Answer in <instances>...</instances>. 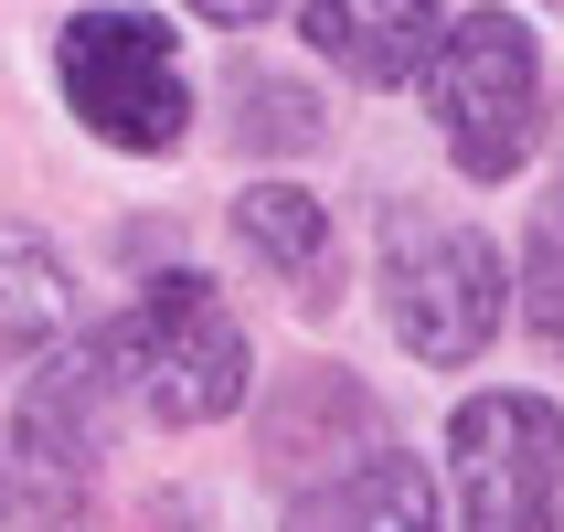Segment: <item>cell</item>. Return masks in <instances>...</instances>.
I'll use <instances>...</instances> for the list:
<instances>
[{"mask_svg":"<svg viewBox=\"0 0 564 532\" xmlns=\"http://www.w3.org/2000/svg\"><path fill=\"white\" fill-rule=\"evenodd\" d=\"M107 362H118V383L160 426H214V415L246 405V319H235V298L214 278H192V267L150 278L139 310L107 319Z\"/></svg>","mask_w":564,"mask_h":532,"instance_id":"6da1fadb","label":"cell"},{"mask_svg":"<svg viewBox=\"0 0 564 532\" xmlns=\"http://www.w3.org/2000/svg\"><path fill=\"white\" fill-rule=\"evenodd\" d=\"M54 86L107 150H139V160L182 150V128H192L182 43H171L150 11H75L64 43H54Z\"/></svg>","mask_w":564,"mask_h":532,"instance_id":"7a4b0ae2","label":"cell"},{"mask_svg":"<svg viewBox=\"0 0 564 532\" xmlns=\"http://www.w3.org/2000/svg\"><path fill=\"white\" fill-rule=\"evenodd\" d=\"M426 96H437V128H447V160L469 182H511L533 160V128H543V54L511 11H469V22L437 32V64H426Z\"/></svg>","mask_w":564,"mask_h":532,"instance_id":"3957f363","label":"cell"},{"mask_svg":"<svg viewBox=\"0 0 564 532\" xmlns=\"http://www.w3.org/2000/svg\"><path fill=\"white\" fill-rule=\"evenodd\" d=\"M501 246L437 214H394L383 235V319L415 362H479L501 341Z\"/></svg>","mask_w":564,"mask_h":532,"instance_id":"277c9868","label":"cell"},{"mask_svg":"<svg viewBox=\"0 0 564 532\" xmlns=\"http://www.w3.org/2000/svg\"><path fill=\"white\" fill-rule=\"evenodd\" d=\"M107 383H118L107 330H86L75 351H43V373H32L22 405H11V469H22V501H32L43 532L75 522L96 458H107Z\"/></svg>","mask_w":564,"mask_h":532,"instance_id":"5b68a950","label":"cell"},{"mask_svg":"<svg viewBox=\"0 0 564 532\" xmlns=\"http://www.w3.org/2000/svg\"><path fill=\"white\" fill-rule=\"evenodd\" d=\"M447 458H458V511L469 532H554L564 501V405L543 394H479L447 426Z\"/></svg>","mask_w":564,"mask_h":532,"instance_id":"8992f818","label":"cell"},{"mask_svg":"<svg viewBox=\"0 0 564 532\" xmlns=\"http://www.w3.org/2000/svg\"><path fill=\"white\" fill-rule=\"evenodd\" d=\"M437 0H310V54L351 86H405L415 64H437Z\"/></svg>","mask_w":564,"mask_h":532,"instance_id":"52a82bcc","label":"cell"},{"mask_svg":"<svg viewBox=\"0 0 564 532\" xmlns=\"http://www.w3.org/2000/svg\"><path fill=\"white\" fill-rule=\"evenodd\" d=\"M235 246L267 267V278L288 287V298H330V267H341V246H330V203L299 182H246L235 192Z\"/></svg>","mask_w":564,"mask_h":532,"instance_id":"ba28073f","label":"cell"},{"mask_svg":"<svg viewBox=\"0 0 564 532\" xmlns=\"http://www.w3.org/2000/svg\"><path fill=\"white\" fill-rule=\"evenodd\" d=\"M288 532H437V490H426V469H415V458L373 447V458H351L341 479L299 490Z\"/></svg>","mask_w":564,"mask_h":532,"instance_id":"9c48e42d","label":"cell"},{"mask_svg":"<svg viewBox=\"0 0 564 532\" xmlns=\"http://www.w3.org/2000/svg\"><path fill=\"white\" fill-rule=\"evenodd\" d=\"M64 319H75V298H64V267L43 235H0V362L32 341H54Z\"/></svg>","mask_w":564,"mask_h":532,"instance_id":"30bf717a","label":"cell"},{"mask_svg":"<svg viewBox=\"0 0 564 532\" xmlns=\"http://www.w3.org/2000/svg\"><path fill=\"white\" fill-rule=\"evenodd\" d=\"M235 128L256 150H319V96H299L288 75H235Z\"/></svg>","mask_w":564,"mask_h":532,"instance_id":"8fae6325","label":"cell"},{"mask_svg":"<svg viewBox=\"0 0 564 532\" xmlns=\"http://www.w3.org/2000/svg\"><path fill=\"white\" fill-rule=\"evenodd\" d=\"M522 310H533L543 351H564V182L543 192V214H533V246H522Z\"/></svg>","mask_w":564,"mask_h":532,"instance_id":"7c38bea8","label":"cell"},{"mask_svg":"<svg viewBox=\"0 0 564 532\" xmlns=\"http://www.w3.org/2000/svg\"><path fill=\"white\" fill-rule=\"evenodd\" d=\"M192 11H203V22H224V32H256V22H278L288 0H192Z\"/></svg>","mask_w":564,"mask_h":532,"instance_id":"4fadbf2b","label":"cell"}]
</instances>
